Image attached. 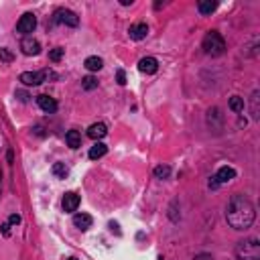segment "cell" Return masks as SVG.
Returning <instances> with one entry per match:
<instances>
[{"label":"cell","mask_w":260,"mask_h":260,"mask_svg":"<svg viewBox=\"0 0 260 260\" xmlns=\"http://www.w3.org/2000/svg\"><path fill=\"white\" fill-rule=\"evenodd\" d=\"M226 220H228L230 228H234V230L252 228L254 220H256V209H254L252 201L240 193L232 195V199L228 201V207H226Z\"/></svg>","instance_id":"1"},{"label":"cell","mask_w":260,"mask_h":260,"mask_svg":"<svg viewBox=\"0 0 260 260\" xmlns=\"http://www.w3.org/2000/svg\"><path fill=\"white\" fill-rule=\"evenodd\" d=\"M234 254L238 260H260V240L258 238H244L236 244Z\"/></svg>","instance_id":"2"},{"label":"cell","mask_w":260,"mask_h":260,"mask_svg":"<svg viewBox=\"0 0 260 260\" xmlns=\"http://www.w3.org/2000/svg\"><path fill=\"white\" fill-rule=\"evenodd\" d=\"M203 51L209 57H220L226 53V41L218 31H209L203 37Z\"/></svg>","instance_id":"3"},{"label":"cell","mask_w":260,"mask_h":260,"mask_svg":"<svg viewBox=\"0 0 260 260\" xmlns=\"http://www.w3.org/2000/svg\"><path fill=\"white\" fill-rule=\"evenodd\" d=\"M57 75L49 69H43V71H25L20 73V81H23L25 85H41L43 81L47 79H55Z\"/></svg>","instance_id":"4"},{"label":"cell","mask_w":260,"mask_h":260,"mask_svg":"<svg viewBox=\"0 0 260 260\" xmlns=\"http://www.w3.org/2000/svg\"><path fill=\"white\" fill-rule=\"evenodd\" d=\"M35 27H37V16L33 12H25L23 16L18 18V23H16V31L27 35V37H29V33L35 31Z\"/></svg>","instance_id":"5"},{"label":"cell","mask_w":260,"mask_h":260,"mask_svg":"<svg viewBox=\"0 0 260 260\" xmlns=\"http://www.w3.org/2000/svg\"><path fill=\"white\" fill-rule=\"evenodd\" d=\"M55 20H57V23L67 25V27H77L79 25V16L73 10H67V8H59L55 12Z\"/></svg>","instance_id":"6"},{"label":"cell","mask_w":260,"mask_h":260,"mask_svg":"<svg viewBox=\"0 0 260 260\" xmlns=\"http://www.w3.org/2000/svg\"><path fill=\"white\" fill-rule=\"evenodd\" d=\"M20 51H23L25 55L33 57V55H39L41 53V43L33 37H25L23 41H20Z\"/></svg>","instance_id":"7"},{"label":"cell","mask_w":260,"mask_h":260,"mask_svg":"<svg viewBox=\"0 0 260 260\" xmlns=\"http://www.w3.org/2000/svg\"><path fill=\"white\" fill-rule=\"evenodd\" d=\"M61 205H63V211H67V213L77 211V207H79V195L73 193V191H67V193L63 195Z\"/></svg>","instance_id":"8"},{"label":"cell","mask_w":260,"mask_h":260,"mask_svg":"<svg viewBox=\"0 0 260 260\" xmlns=\"http://www.w3.org/2000/svg\"><path fill=\"white\" fill-rule=\"evenodd\" d=\"M37 104L43 112H47V114H55L57 112V102L51 98V96H45V94H41L37 96Z\"/></svg>","instance_id":"9"},{"label":"cell","mask_w":260,"mask_h":260,"mask_svg":"<svg viewBox=\"0 0 260 260\" xmlns=\"http://www.w3.org/2000/svg\"><path fill=\"white\" fill-rule=\"evenodd\" d=\"M138 69H140L142 73H146V75H153V73H157V69H159V61H157L155 57H142V59L138 61Z\"/></svg>","instance_id":"10"},{"label":"cell","mask_w":260,"mask_h":260,"mask_svg":"<svg viewBox=\"0 0 260 260\" xmlns=\"http://www.w3.org/2000/svg\"><path fill=\"white\" fill-rule=\"evenodd\" d=\"M106 134H108V126H106L104 122H96V124H92V126L88 128V136H90L92 140H96V142H100Z\"/></svg>","instance_id":"11"},{"label":"cell","mask_w":260,"mask_h":260,"mask_svg":"<svg viewBox=\"0 0 260 260\" xmlns=\"http://www.w3.org/2000/svg\"><path fill=\"white\" fill-rule=\"evenodd\" d=\"M92 224H94V220H92L90 213H75V215H73V226H75L77 230H81V232L90 230Z\"/></svg>","instance_id":"12"},{"label":"cell","mask_w":260,"mask_h":260,"mask_svg":"<svg viewBox=\"0 0 260 260\" xmlns=\"http://www.w3.org/2000/svg\"><path fill=\"white\" fill-rule=\"evenodd\" d=\"M234 177H236V169H234V167H220V171L213 175V179L218 181V185L228 183V181H232Z\"/></svg>","instance_id":"13"},{"label":"cell","mask_w":260,"mask_h":260,"mask_svg":"<svg viewBox=\"0 0 260 260\" xmlns=\"http://www.w3.org/2000/svg\"><path fill=\"white\" fill-rule=\"evenodd\" d=\"M128 35L130 39H134V41H142L146 35H148V25L146 23H136L128 29Z\"/></svg>","instance_id":"14"},{"label":"cell","mask_w":260,"mask_h":260,"mask_svg":"<svg viewBox=\"0 0 260 260\" xmlns=\"http://www.w3.org/2000/svg\"><path fill=\"white\" fill-rule=\"evenodd\" d=\"M65 142H67V146H71V148H79V146H81V134H79V130H69V132L65 134Z\"/></svg>","instance_id":"15"},{"label":"cell","mask_w":260,"mask_h":260,"mask_svg":"<svg viewBox=\"0 0 260 260\" xmlns=\"http://www.w3.org/2000/svg\"><path fill=\"white\" fill-rule=\"evenodd\" d=\"M106 153H108V146H106L104 142H96V144L90 148V159H92V161H98V159H102Z\"/></svg>","instance_id":"16"},{"label":"cell","mask_w":260,"mask_h":260,"mask_svg":"<svg viewBox=\"0 0 260 260\" xmlns=\"http://www.w3.org/2000/svg\"><path fill=\"white\" fill-rule=\"evenodd\" d=\"M85 69H88V71H100L102 67H104V61L100 59V57H96V55H92V57H88V59H85Z\"/></svg>","instance_id":"17"},{"label":"cell","mask_w":260,"mask_h":260,"mask_svg":"<svg viewBox=\"0 0 260 260\" xmlns=\"http://www.w3.org/2000/svg\"><path fill=\"white\" fill-rule=\"evenodd\" d=\"M258 100H260V94L254 92L250 96V114H252V120H260V108H258Z\"/></svg>","instance_id":"18"},{"label":"cell","mask_w":260,"mask_h":260,"mask_svg":"<svg viewBox=\"0 0 260 260\" xmlns=\"http://www.w3.org/2000/svg\"><path fill=\"white\" fill-rule=\"evenodd\" d=\"M230 110L236 112V114L244 112V98H240V96H232V98H230Z\"/></svg>","instance_id":"19"},{"label":"cell","mask_w":260,"mask_h":260,"mask_svg":"<svg viewBox=\"0 0 260 260\" xmlns=\"http://www.w3.org/2000/svg\"><path fill=\"white\" fill-rule=\"evenodd\" d=\"M215 8H218V2H211V0H201V2L197 4V10L201 14H211Z\"/></svg>","instance_id":"20"},{"label":"cell","mask_w":260,"mask_h":260,"mask_svg":"<svg viewBox=\"0 0 260 260\" xmlns=\"http://www.w3.org/2000/svg\"><path fill=\"white\" fill-rule=\"evenodd\" d=\"M51 171H53V175H55V177H59V179H65V177L69 175V169L65 167V163H55Z\"/></svg>","instance_id":"21"},{"label":"cell","mask_w":260,"mask_h":260,"mask_svg":"<svg viewBox=\"0 0 260 260\" xmlns=\"http://www.w3.org/2000/svg\"><path fill=\"white\" fill-rule=\"evenodd\" d=\"M81 88H83V90H88V92L96 90V88H98V79H96L94 75H88V77H83V79H81Z\"/></svg>","instance_id":"22"},{"label":"cell","mask_w":260,"mask_h":260,"mask_svg":"<svg viewBox=\"0 0 260 260\" xmlns=\"http://www.w3.org/2000/svg\"><path fill=\"white\" fill-rule=\"evenodd\" d=\"M169 175H171V167L169 165H159L155 169V177L157 179H169Z\"/></svg>","instance_id":"23"},{"label":"cell","mask_w":260,"mask_h":260,"mask_svg":"<svg viewBox=\"0 0 260 260\" xmlns=\"http://www.w3.org/2000/svg\"><path fill=\"white\" fill-rule=\"evenodd\" d=\"M63 55H65V49H61V47H55V49H51V51H49V59H51V61H55V63H57V61H61V57H63Z\"/></svg>","instance_id":"24"},{"label":"cell","mask_w":260,"mask_h":260,"mask_svg":"<svg viewBox=\"0 0 260 260\" xmlns=\"http://www.w3.org/2000/svg\"><path fill=\"white\" fill-rule=\"evenodd\" d=\"M0 59L6 61V63H10V61H12V53H10L8 49H0Z\"/></svg>","instance_id":"25"},{"label":"cell","mask_w":260,"mask_h":260,"mask_svg":"<svg viewBox=\"0 0 260 260\" xmlns=\"http://www.w3.org/2000/svg\"><path fill=\"white\" fill-rule=\"evenodd\" d=\"M0 230H2V236H4V238L10 236V224H8V222H4L2 226H0Z\"/></svg>","instance_id":"26"},{"label":"cell","mask_w":260,"mask_h":260,"mask_svg":"<svg viewBox=\"0 0 260 260\" xmlns=\"http://www.w3.org/2000/svg\"><path fill=\"white\" fill-rule=\"evenodd\" d=\"M8 224H14V226L20 224V215H18V213H12L10 218H8Z\"/></svg>","instance_id":"27"},{"label":"cell","mask_w":260,"mask_h":260,"mask_svg":"<svg viewBox=\"0 0 260 260\" xmlns=\"http://www.w3.org/2000/svg\"><path fill=\"white\" fill-rule=\"evenodd\" d=\"M116 77H118V83H120V85H124V83H126V75H124V71H122V69H118Z\"/></svg>","instance_id":"28"},{"label":"cell","mask_w":260,"mask_h":260,"mask_svg":"<svg viewBox=\"0 0 260 260\" xmlns=\"http://www.w3.org/2000/svg\"><path fill=\"white\" fill-rule=\"evenodd\" d=\"M193 260H213V256H211V254H197Z\"/></svg>","instance_id":"29"},{"label":"cell","mask_w":260,"mask_h":260,"mask_svg":"<svg viewBox=\"0 0 260 260\" xmlns=\"http://www.w3.org/2000/svg\"><path fill=\"white\" fill-rule=\"evenodd\" d=\"M16 96H18V100H20V102H27V100H29V96H27L25 92H16Z\"/></svg>","instance_id":"30"},{"label":"cell","mask_w":260,"mask_h":260,"mask_svg":"<svg viewBox=\"0 0 260 260\" xmlns=\"http://www.w3.org/2000/svg\"><path fill=\"white\" fill-rule=\"evenodd\" d=\"M120 4H122V6H128V4H132V0H120Z\"/></svg>","instance_id":"31"},{"label":"cell","mask_w":260,"mask_h":260,"mask_svg":"<svg viewBox=\"0 0 260 260\" xmlns=\"http://www.w3.org/2000/svg\"><path fill=\"white\" fill-rule=\"evenodd\" d=\"M67 260H77V258H67Z\"/></svg>","instance_id":"32"}]
</instances>
